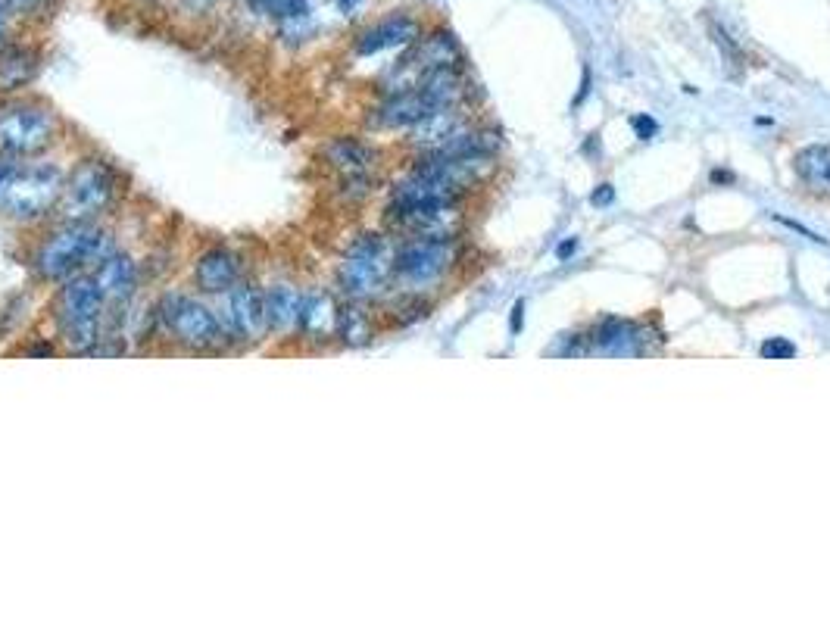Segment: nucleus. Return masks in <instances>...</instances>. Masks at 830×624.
<instances>
[{
    "instance_id": "19",
    "label": "nucleus",
    "mask_w": 830,
    "mask_h": 624,
    "mask_svg": "<svg viewBox=\"0 0 830 624\" xmlns=\"http://www.w3.org/2000/svg\"><path fill=\"white\" fill-rule=\"evenodd\" d=\"M41 54L29 44H10L0 50V91H16L29 85L38 72Z\"/></svg>"
},
{
    "instance_id": "13",
    "label": "nucleus",
    "mask_w": 830,
    "mask_h": 624,
    "mask_svg": "<svg viewBox=\"0 0 830 624\" xmlns=\"http://www.w3.org/2000/svg\"><path fill=\"white\" fill-rule=\"evenodd\" d=\"M91 275L97 281L103 300H107V316H110L113 306H119V303L125 306L138 291V263L128 253L113 250Z\"/></svg>"
},
{
    "instance_id": "6",
    "label": "nucleus",
    "mask_w": 830,
    "mask_h": 624,
    "mask_svg": "<svg viewBox=\"0 0 830 624\" xmlns=\"http://www.w3.org/2000/svg\"><path fill=\"white\" fill-rule=\"evenodd\" d=\"M57 116L44 103L16 100L0 110V153L7 160H25L50 147L57 138Z\"/></svg>"
},
{
    "instance_id": "17",
    "label": "nucleus",
    "mask_w": 830,
    "mask_h": 624,
    "mask_svg": "<svg viewBox=\"0 0 830 624\" xmlns=\"http://www.w3.org/2000/svg\"><path fill=\"white\" fill-rule=\"evenodd\" d=\"M431 113H434V107L428 103V97L419 88H409V91L387 94V100L372 116V125H378V128H412Z\"/></svg>"
},
{
    "instance_id": "25",
    "label": "nucleus",
    "mask_w": 830,
    "mask_h": 624,
    "mask_svg": "<svg viewBox=\"0 0 830 624\" xmlns=\"http://www.w3.org/2000/svg\"><path fill=\"white\" fill-rule=\"evenodd\" d=\"M4 4H7L16 16H22V13H35V10L47 7L50 0H4Z\"/></svg>"
},
{
    "instance_id": "2",
    "label": "nucleus",
    "mask_w": 830,
    "mask_h": 624,
    "mask_svg": "<svg viewBox=\"0 0 830 624\" xmlns=\"http://www.w3.org/2000/svg\"><path fill=\"white\" fill-rule=\"evenodd\" d=\"M57 334L72 353H94L103 341V325H107V300H103L91 272L63 281V288L54 303Z\"/></svg>"
},
{
    "instance_id": "7",
    "label": "nucleus",
    "mask_w": 830,
    "mask_h": 624,
    "mask_svg": "<svg viewBox=\"0 0 830 624\" xmlns=\"http://www.w3.org/2000/svg\"><path fill=\"white\" fill-rule=\"evenodd\" d=\"M453 263H456L453 241L409 238L394 250V281L406 294H422L444 281Z\"/></svg>"
},
{
    "instance_id": "15",
    "label": "nucleus",
    "mask_w": 830,
    "mask_h": 624,
    "mask_svg": "<svg viewBox=\"0 0 830 624\" xmlns=\"http://www.w3.org/2000/svg\"><path fill=\"white\" fill-rule=\"evenodd\" d=\"M590 347L596 353H609V356H640L646 350V331L637 322L628 319H600L590 331Z\"/></svg>"
},
{
    "instance_id": "12",
    "label": "nucleus",
    "mask_w": 830,
    "mask_h": 624,
    "mask_svg": "<svg viewBox=\"0 0 830 624\" xmlns=\"http://www.w3.org/2000/svg\"><path fill=\"white\" fill-rule=\"evenodd\" d=\"M419 22H415L409 13H391L378 19L375 25H369L366 32H359L356 38V54L359 57H375L381 50H394V47H412V41H419Z\"/></svg>"
},
{
    "instance_id": "5",
    "label": "nucleus",
    "mask_w": 830,
    "mask_h": 624,
    "mask_svg": "<svg viewBox=\"0 0 830 624\" xmlns=\"http://www.w3.org/2000/svg\"><path fill=\"white\" fill-rule=\"evenodd\" d=\"M119 194V175L103 160H82L66 178L57 213L63 222H94L113 206Z\"/></svg>"
},
{
    "instance_id": "33",
    "label": "nucleus",
    "mask_w": 830,
    "mask_h": 624,
    "mask_svg": "<svg viewBox=\"0 0 830 624\" xmlns=\"http://www.w3.org/2000/svg\"><path fill=\"white\" fill-rule=\"evenodd\" d=\"M191 7H210V4H216V0H188Z\"/></svg>"
},
{
    "instance_id": "27",
    "label": "nucleus",
    "mask_w": 830,
    "mask_h": 624,
    "mask_svg": "<svg viewBox=\"0 0 830 624\" xmlns=\"http://www.w3.org/2000/svg\"><path fill=\"white\" fill-rule=\"evenodd\" d=\"M522 319H525V300H518V303L512 306V334L522 331Z\"/></svg>"
},
{
    "instance_id": "16",
    "label": "nucleus",
    "mask_w": 830,
    "mask_h": 624,
    "mask_svg": "<svg viewBox=\"0 0 830 624\" xmlns=\"http://www.w3.org/2000/svg\"><path fill=\"white\" fill-rule=\"evenodd\" d=\"M303 303H306V291H300L297 284H272L266 291V319H269V331H275L278 337H291L300 334V322H303Z\"/></svg>"
},
{
    "instance_id": "29",
    "label": "nucleus",
    "mask_w": 830,
    "mask_h": 624,
    "mask_svg": "<svg viewBox=\"0 0 830 624\" xmlns=\"http://www.w3.org/2000/svg\"><path fill=\"white\" fill-rule=\"evenodd\" d=\"M575 250H578V238H568L565 244H559V250H556V256H559V259H568V256H572V253H575Z\"/></svg>"
},
{
    "instance_id": "32",
    "label": "nucleus",
    "mask_w": 830,
    "mask_h": 624,
    "mask_svg": "<svg viewBox=\"0 0 830 624\" xmlns=\"http://www.w3.org/2000/svg\"><path fill=\"white\" fill-rule=\"evenodd\" d=\"M337 4H341V10H344V13H353L359 0H337Z\"/></svg>"
},
{
    "instance_id": "4",
    "label": "nucleus",
    "mask_w": 830,
    "mask_h": 624,
    "mask_svg": "<svg viewBox=\"0 0 830 624\" xmlns=\"http://www.w3.org/2000/svg\"><path fill=\"white\" fill-rule=\"evenodd\" d=\"M394 250L397 247L384 234H362L347 247L341 266H337V284H341L347 300L369 303L391 288Z\"/></svg>"
},
{
    "instance_id": "28",
    "label": "nucleus",
    "mask_w": 830,
    "mask_h": 624,
    "mask_svg": "<svg viewBox=\"0 0 830 624\" xmlns=\"http://www.w3.org/2000/svg\"><path fill=\"white\" fill-rule=\"evenodd\" d=\"M587 91H590V69H584V82H581V91H578V94H575V100H572L575 107H581V103L587 100Z\"/></svg>"
},
{
    "instance_id": "9",
    "label": "nucleus",
    "mask_w": 830,
    "mask_h": 624,
    "mask_svg": "<svg viewBox=\"0 0 830 624\" xmlns=\"http://www.w3.org/2000/svg\"><path fill=\"white\" fill-rule=\"evenodd\" d=\"M222 322L231 341L256 344L269 334L266 319V291L253 281H238L228 294H222Z\"/></svg>"
},
{
    "instance_id": "26",
    "label": "nucleus",
    "mask_w": 830,
    "mask_h": 624,
    "mask_svg": "<svg viewBox=\"0 0 830 624\" xmlns=\"http://www.w3.org/2000/svg\"><path fill=\"white\" fill-rule=\"evenodd\" d=\"M615 200V188L612 185H600L593 194H590V203L593 206H609Z\"/></svg>"
},
{
    "instance_id": "21",
    "label": "nucleus",
    "mask_w": 830,
    "mask_h": 624,
    "mask_svg": "<svg viewBox=\"0 0 830 624\" xmlns=\"http://www.w3.org/2000/svg\"><path fill=\"white\" fill-rule=\"evenodd\" d=\"M796 172L815 188H830V147L815 144L796 153Z\"/></svg>"
},
{
    "instance_id": "3",
    "label": "nucleus",
    "mask_w": 830,
    "mask_h": 624,
    "mask_svg": "<svg viewBox=\"0 0 830 624\" xmlns=\"http://www.w3.org/2000/svg\"><path fill=\"white\" fill-rule=\"evenodd\" d=\"M157 322L166 337L191 353H219L231 341L225 322L216 312L188 294H166L157 306Z\"/></svg>"
},
{
    "instance_id": "22",
    "label": "nucleus",
    "mask_w": 830,
    "mask_h": 624,
    "mask_svg": "<svg viewBox=\"0 0 830 624\" xmlns=\"http://www.w3.org/2000/svg\"><path fill=\"white\" fill-rule=\"evenodd\" d=\"M762 356L765 359H793L796 347L790 341H784V337H768V341L762 344Z\"/></svg>"
},
{
    "instance_id": "8",
    "label": "nucleus",
    "mask_w": 830,
    "mask_h": 624,
    "mask_svg": "<svg viewBox=\"0 0 830 624\" xmlns=\"http://www.w3.org/2000/svg\"><path fill=\"white\" fill-rule=\"evenodd\" d=\"M66 178L57 166H32L4 185V213L16 222H38L57 210Z\"/></svg>"
},
{
    "instance_id": "14",
    "label": "nucleus",
    "mask_w": 830,
    "mask_h": 624,
    "mask_svg": "<svg viewBox=\"0 0 830 624\" xmlns=\"http://www.w3.org/2000/svg\"><path fill=\"white\" fill-rule=\"evenodd\" d=\"M325 156H328V163L341 172L344 185L359 188L362 194L369 191V175L375 169L372 147H366L362 141H353V138H337L325 147Z\"/></svg>"
},
{
    "instance_id": "31",
    "label": "nucleus",
    "mask_w": 830,
    "mask_h": 624,
    "mask_svg": "<svg viewBox=\"0 0 830 624\" xmlns=\"http://www.w3.org/2000/svg\"><path fill=\"white\" fill-rule=\"evenodd\" d=\"M712 181L715 185H721V181H734V175L731 172H712Z\"/></svg>"
},
{
    "instance_id": "10",
    "label": "nucleus",
    "mask_w": 830,
    "mask_h": 624,
    "mask_svg": "<svg viewBox=\"0 0 830 624\" xmlns=\"http://www.w3.org/2000/svg\"><path fill=\"white\" fill-rule=\"evenodd\" d=\"M391 222L406 234V238H437L453 241L459 231V203H422V206H391L387 210Z\"/></svg>"
},
{
    "instance_id": "23",
    "label": "nucleus",
    "mask_w": 830,
    "mask_h": 624,
    "mask_svg": "<svg viewBox=\"0 0 830 624\" xmlns=\"http://www.w3.org/2000/svg\"><path fill=\"white\" fill-rule=\"evenodd\" d=\"M13 16L16 13L4 4V0H0V50L13 44Z\"/></svg>"
},
{
    "instance_id": "30",
    "label": "nucleus",
    "mask_w": 830,
    "mask_h": 624,
    "mask_svg": "<svg viewBox=\"0 0 830 624\" xmlns=\"http://www.w3.org/2000/svg\"><path fill=\"white\" fill-rule=\"evenodd\" d=\"M10 175H13V166H10V163H0V188L7 185V181H10Z\"/></svg>"
},
{
    "instance_id": "18",
    "label": "nucleus",
    "mask_w": 830,
    "mask_h": 624,
    "mask_svg": "<svg viewBox=\"0 0 830 624\" xmlns=\"http://www.w3.org/2000/svg\"><path fill=\"white\" fill-rule=\"evenodd\" d=\"M337 312H341V306L334 303L328 291H309L303 303L300 334L313 344H328L331 337H337Z\"/></svg>"
},
{
    "instance_id": "11",
    "label": "nucleus",
    "mask_w": 830,
    "mask_h": 624,
    "mask_svg": "<svg viewBox=\"0 0 830 624\" xmlns=\"http://www.w3.org/2000/svg\"><path fill=\"white\" fill-rule=\"evenodd\" d=\"M238 281H244V259L231 247H210L206 253L197 256L194 263V288L200 294L222 297L235 288Z\"/></svg>"
},
{
    "instance_id": "20",
    "label": "nucleus",
    "mask_w": 830,
    "mask_h": 624,
    "mask_svg": "<svg viewBox=\"0 0 830 624\" xmlns=\"http://www.w3.org/2000/svg\"><path fill=\"white\" fill-rule=\"evenodd\" d=\"M337 337H341V344H347V347H366L375 337L369 309L359 300H347L341 306V312H337Z\"/></svg>"
},
{
    "instance_id": "24",
    "label": "nucleus",
    "mask_w": 830,
    "mask_h": 624,
    "mask_svg": "<svg viewBox=\"0 0 830 624\" xmlns=\"http://www.w3.org/2000/svg\"><path fill=\"white\" fill-rule=\"evenodd\" d=\"M631 125H634V132H637L640 141H650V138H656V132H659V125H656L653 116H634Z\"/></svg>"
},
{
    "instance_id": "1",
    "label": "nucleus",
    "mask_w": 830,
    "mask_h": 624,
    "mask_svg": "<svg viewBox=\"0 0 830 624\" xmlns=\"http://www.w3.org/2000/svg\"><path fill=\"white\" fill-rule=\"evenodd\" d=\"M110 231L97 222H63L35 253V269L44 281H69L75 275L94 272L113 253Z\"/></svg>"
}]
</instances>
